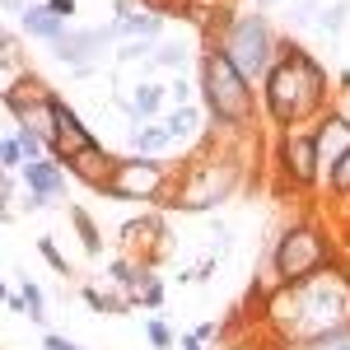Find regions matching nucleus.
Here are the masks:
<instances>
[{
	"mask_svg": "<svg viewBox=\"0 0 350 350\" xmlns=\"http://www.w3.org/2000/svg\"><path fill=\"white\" fill-rule=\"evenodd\" d=\"M24 163H28L24 145H19V135L10 131V135H5V145H0V168H5V173H24Z\"/></svg>",
	"mask_w": 350,
	"mask_h": 350,
	"instance_id": "cd10ccee",
	"label": "nucleus"
},
{
	"mask_svg": "<svg viewBox=\"0 0 350 350\" xmlns=\"http://www.w3.org/2000/svg\"><path fill=\"white\" fill-rule=\"evenodd\" d=\"M47 5H52V14H61V19H66V24H70V14H75V10H80V5H75V0H47Z\"/></svg>",
	"mask_w": 350,
	"mask_h": 350,
	"instance_id": "58836bf2",
	"label": "nucleus"
},
{
	"mask_svg": "<svg viewBox=\"0 0 350 350\" xmlns=\"http://www.w3.org/2000/svg\"><path fill=\"white\" fill-rule=\"evenodd\" d=\"M117 247L154 267L159 257H168V224H163V215L159 211H145V215L126 219V224L117 229Z\"/></svg>",
	"mask_w": 350,
	"mask_h": 350,
	"instance_id": "1a4fd4ad",
	"label": "nucleus"
},
{
	"mask_svg": "<svg viewBox=\"0 0 350 350\" xmlns=\"http://www.w3.org/2000/svg\"><path fill=\"white\" fill-rule=\"evenodd\" d=\"M108 280L122 290V295H131V304H135V295L154 280V267L140 262V257H131V252H117V257L108 262Z\"/></svg>",
	"mask_w": 350,
	"mask_h": 350,
	"instance_id": "f3484780",
	"label": "nucleus"
},
{
	"mask_svg": "<svg viewBox=\"0 0 350 350\" xmlns=\"http://www.w3.org/2000/svg\"><path fill=\"white\" fill-rule=\"evenodd\" d=\"M257 5H262V10H267V5H280V0H257Z\"/></svg>",
	"mask_w": 350,
	"mask_h": 350,
	"instance_id": "ea45409f",
	"label": "nucleus"
},
{
	"mask_svg": "<svg viewBox=\"0 0 350 350\" xmlns=\"http://www.w3.org/2000/svg\"><path fill=\"white\" fill-rule=\"evenodd\" d=\"M196 84H201V108L211 112L215 131L257 135V117H262L257 84L247 80L219 47H201L196 52Z\"/></svg>",
	"mask_w": 350,
	"mask_h": 350,
	"instance_id": "7ed1b4c3",
	"label": "nucleus"
},
{
	"mask_svg": "<svg viewBox=\"0 0 350 350\" xmlns=\"http://www.w3.org/2000/svg\"><path fill=\"white\" fill-rule=\"evenodd\" d=\"M112 168H117V154H112L103 140H94L89 150H80L75 159L66 163V173H70L75 183H84V187H94V191H103V187H108Z\"/></svg>",
	"mask_w": 350,
	"mask_h": 350,
	"instance_id": "ddd939ff",
	"label": "nucleus"
},
{
	"mask_svg": "<svg viewBox=\"0 0 350 350\" xmlns=\"http://www.w3.org/2000/svg\"><path fill=\"white\" fill-rule=\"evenodd\" d=\"M112 42H117V38H112V24H103V28H70V33L52 47V56L70 70V75H94V70L103 66V56H108Z\"/></svg>",
	"mask_w": 350,
	"mask_h": 350,
	"instance_id": "6e6552de",
	"label": "nucleus"
},
{
	"mask_svg": "<svg viewBox=\"0 0 350 350\" xmlns=\"http://www.w3.org/2000/svg\"><path fill=\"white\" fill-rule=\"evenodd\" d=\"M290 350H350V327H341V332H327V336H313V341L290 346Z\"/></svg>",
	"mask_w": 350,
	"mask_h": 350,
	"instance_id": "c756f323",
	"label": "nucleus"
},
{
	"mask_svg": "<svg viewBox=\"0 0 350 350\" xmlns=\"http://www.w3.org/2000/svg\"><path fill=\"white\" fill-rule=\"evenodd\" d=\"M224 350H280L271 336H252V341H229Z\"/></svg>",
	"mask_w": 350,
	"mask_h": 350,
	"instance_id": "c9c22d12",
	"label": "nucleus"
},
{
	"mask_svg": "<svg viewBox=\"0 0 350 350\" xmlns=\"http://www.w3.org/2000/svg\"><path fill=\"white\" fill-rule=\"evenodd\" d=\"M271 173L275 187L290 196H308L323 187V163H318V145H313V126H290V131H271Z\"/></svg>",
	"mask_w": 350,
	"mask_h": 350,
	"instance_id": "0eeeda50",
	"label": "nucleus"
},
{
	"mask_svg": "<svg viewBox=\"0 0 350 350\" xmlns=\"http://www.w3.org/2000/svg\"><path fill=\"white\" fill-rule=\"evenodd\" d=\"M211 112L201 108V103H187V108H168L163 112V126L173 135V145H206L211 140Z\"/></svg>",
	"mask_w": 350,
	"mask_h": 350,
	"instance_id": "2eb2a0df",
	"label": "nucleus"
},
{
	"mask_svg": "<svg viewBox=\"0 0 350 350\" xmlns=\"http://www.w3.org/2000/svg\"><path fill=\"white\" fill-rule=\"evenodd\" d=\"M257 103L271 131H290V126H313L336 103V89H332L327 66L308 47L280 38V56L267 70V80L257 84Z\"/></svg>",
	"mask_w": 350,
	"mask_h": 350,
	"instance_id": "f257e3e1",
	"label": "nucleus"
},
{
	"mask_svg": "<svg viewBox=\"0 0 350 350\" xmlns=\"http://www.w3.org/2000/svg\"><path fill=\"white\" fill-rule=\"evenodd\" d=\"M66 215H70V224H75L84 252H89V257H103V229L94 224V215H89L84 206H66Z\"/></svg>",
	"mask_w": 350,
	"mask_h": 350,
	"instance_id": "412c9836",
	"label": "nucleus"
},
{
	"mask_svg": "<svg viewBox=\"0 0 350 350\" xmlns=\"http://www.w3.org/2000/svg\"><path fill=\"white\" fill-rule=\"evenodd\" d=\"M0 66H5V84H14V80H24V75H28L24 52H19V38H14V33L0 38Z\"/></svg>",
	"mask_w": 350,
	"mask_h": 350,
	"instance_id": "5701e85b",
	"label": "nucleus"
},
{
	"mask_svg": "<svg viewBox=\"0 0 350 350\" xmlns=\"http://www.w3.org/2000/svg\"><path fill=\"white\" fill-rule=\"evenodd\" d=\"M196 98H201V84H191L187 75H173V80H168V103H173V108H187Z\"/></svg>",
	"mask_w": 350,
	"mask_h": 350,
	"instance_id": "c85d7f7f",
	"label": "nucleus"
},
{
	"mask_svg": "<svg viewBox=\"0 0 350 350\" xmlns=\"http://www.w3.org/2000/svg\"><path fill=\"white\" fill-rule=\"evenodd\" d=\"M154 47L159 42H150V38H140V42H117V66H135V61H154Z\"/></svg>",
	"mask_w": 350,
	"mask_h": 350,
	"instance_id": "bb28decb",
	"label": "nucleus"
},
{
	"mask_svg": "<svg viewBox=\"0 0 350 350\" xmlns=\"http://www.w3.org/2000/svg\"><path fill=\"white\" fill-rule=\"evenodd\" d=\"M19 178H24L28 196H42V201L52 206L56 196H66V178H70V173H66V163H61V159H28Z\"/></svg>",
	"mask_w": 350,
	"mask_h": 350,
	"instance_id": "4468645a",
	"label": "nucleus"
},
{
	"mask_svg": "<svg viewBox=\"0 0 350 350\" xmlns=\"http://www.w3.org/2000/svg\"><path fill=\"white\" fill-rule=\"evenodd\" d=\"M215 47L229 56L252 84H262L267 70L275 66V56H280V38H275V28H271V19L262 10H239V19L219 33Z\"/></svg>",
	"mask_w": 350,
	"mask_h": 350,
	"instance_id": "423d86ee",
	"label": "nucleus"
},
{
	"mask_svg": "<svg viewBox=\"0 0 350 350\" xmlns=\"http://www.w3.org/2000/svg\"><path fill=\"white\" fill-rule=\"evenodd\" d=\"M80 295H84V304H89L94 313H103V318H122V313H131V295H112V290H98V285H84Z\"/></svg>",
	"mask_w": 350,
	"mask_h": 350,
	"instance_id": "4be33fe9",
	"label": "nucleus"
},
{
	"mask_svg": "<svg viewBox=\"0 0 350 350\" xmlns=\"http://www.w3.org/2000/svg\"><path fill=\"white\" fill-rule=\"evenodd\" d=\"M191 61V42H183V38H163L159 47H154V70H168V75H183Z\"/></svg>",
	"mask_w": 350,
	"mask_h": 350,
	"instance_id": "aec40b11",
	"label": "nucleus"
},
{
	"mask_svg": "<svg viewBox=\"0 0 350 350\" xmlns=\"http://www.w3.org/2000/svg\"><path fill=\"white\" fill-rule=\"evenodd\" d=\"M183 159H154V154H126L117 159L103 196L108 201H135V206H168V196L178 187Z\"/></svg>",
	"mask_w": 350,
	"mask_h": 350,
	"instance_id": "39448f33",
	"label": "nucleus"
},
{
	"mask_svg": "<svg viewBox=\"0 0 350 350\" xmlns=\"http://www.w3.org/2000/svg\"><path fill=\"white\" fill-rule=\"evenodd\" d=\"M145 341H150L154 350H173V346H178V336H173V327L163 323V318H150V323H145Z\"/></svg>",
	"mask_w": 350,
	"mask_h": 350,
	"instance_id": "7c9ffc66",
	"label": "nucleus"
},
{
	"mask_svg": "<svg viewBox=\"0 0 350 350\" xmlns=\"http://www.w3.org/2000/svg\"><path fill=\"white\" fill-rule=\"evenodd\" d=\"M346 19H350V0H332V5H323V14H318V28H323L327 38H341Z\"/></svg>",
	"mask_w": 350,
	"mask_h": 350,
	"instance_id": "b1692460",
	"label": "nucleus"
},
{
	"mask_svg": "<svg viewBox=\"0 0 350 350\" xmlns=\"http://www.w3.org/2000/svg\"><path fill=\"white\" fill-rule=\"evenodd\" d=\"M24 304H28V323H47V299H42V285H33V280H24Z\"/></svg>",
	"mask_w": 350,
	"mask_h": 350,
	"instance_id": "2f4dec72",
	"label": "nucleus"
},
{
	"mask_svg": "<svg viewBox=\"0 0 350 350\" xmlns=\"http://www.w3.org/2000/svg\"><path fill=\"white\" fill-rule=\"evenodd\" d=\"M336 262H341L336 234H332L318 215H299L275 234V243H271L267 275L275 285H304V280L323 275V271L336 267Z\"/></svg>",
	"mask_w": 350,
	"mask_h": 350,
	"instance_id": "20e7f679",
	"label": "nucleus"
},
{
	"mask_svg": "<svg viewBox=\"0 0 350 350\" xmlns=\"http://www.w3.org/2000/svg\"><path fill=\"white\" fill-rule=\"evenodd\" d=\"M94 140H98V135H94L89 126H84V117H80L75 108H70V103H66L61 94H56V131H52V159L70 163L75 154H80V150H89Z\"/></svg>",
	"mask_w": 350,
	"mask_h": 350,
	"instance_id": "9b49d317",
	"label": "nucleus"
},
{
	"mask_svg": "<svg viewBox=\"0 0 350 350\" xmlns=\"http://www.w3.org/2000/svg\"><path fill=\"white\" fill-rule=\"evenodd\" d=\"M19 28H24L28 38H38V42H47V47H56L66 33H70V24L61 19V14H52V5L47 0H33L24 14H19Z\"/></svg>",
	"mask_w": 350,
	"mask_h": 350,
	"instance_id": "dca6fc26",
	"label": "nucleus"
},
{
	"mask_svg": "<svg viewBox=\"0 0 350 350\" xmlns=\"http://www.w3.org/2000/svg\"><path fill=\"white\" fill-rule=\"evenodd\" d=\"M247 145H257V135H234V131H215L211 126V140L196 145L183 159L178 187H173L163 211L201 215V211H215L219 201H229L243 187V150Z\"/></svg>",
	"mask_w": 350,
	"mask_h": 350,
	"instance_id": "f03ea898",
	"label": "nucleus"
},
{
	"mask_svg": "<svg viewBox=\"0 0 350 350\" xmlns=\"http://www.w3.org/2000/svg\"><path fill=\"white\" fill-rule=\"evenodd\" d=\"M38 252H42V262H47V267H52L56 275H61V280H70V275H75V267L66 262V252L56 247V239H52V234H42V239H38Z\"/></svg>",
	"mask_w": 350,
	"mask_h": 350,
	"instance_id": "393cba45",
	"label": "nucleus"
},
{
	"mask_svg": "<svg viewBox=\"0 0 350 350\" xmlns=\"http://www.w3.org/2000/svg\"><path fill=\"white\" fill-rule=\"evenodd\" d=\"M140 5H145V10H154V14H163V19H168V14H178V19H183L191 0H140Z\"/></svg>",
	"mask_w": 350,
	"mask_h": 350,
	"instance_id": "72a5a7b5",
	"label": "nucleus"
},
{
	"mask_svg": "<svg viewBox=\"0 0 350 350\" xmlns=\"http://www.w3.org/2000/svg\"><path fill=\"white\" fill-rule=\"evenodd\" d=\"M112 103L126 112L131 122H159V117H163V103H168V84L135 80V84H126V89L112 98Z\"/></svg>",
	"mask_w": 350,
	"mask_h": 350,
	"instance_id": "f8f14e48",
	"label": "nucleus"
},
{
	"mask_svg": "<svg viewBox=\"0 0 350 350\" xmlns=\"http://www.w3.org/2000/svg\"><path fill=\"white\" fill-rule=\"evenodd\" d=\"M42 350H84V346H75V341L61 336V332H42Z\"/></svg>",
	"mask_w": 350,
	"mask_h": 350,
	"instance_id": "f704fd0d",
	"label": "nucleus"
},
{
	"mask_svg": "<svg viewBox=\"0 0 350 350\" xmlns=\"http://www.w3.org/2000/svg\"><path fill=\"white\" fill-rule=\"evenodd\" d=\"M323 187H327V201H350V154L336 163L332 173H327Z\"/></svg>",
	"mask_w": 350,
	"mask_h": 350,
	"instance_id": "a878e982",
	"label": "nucleus"
},
{
	"mask_svg": "<svg viewBox=\"0 0 350 350\" xmlns=\"http://www.w3.org/2000/svg\"><path fill=\"white\" fill-rule=\"evenodd\" d=\"M163 14H154V10H135V14H126V19H112V38L117 42H140V38H150V42H163Z\"/></svg>",
	"mask_w": 350,
	"mask_h": 350,
	"instance_id": "a211bd4d",
	"label": "nucleus"
},
{
	"mask_svg": "<svg viewBox=\"0 0 350 350\" xmlns=\"http://www.w3.org/2000/svg\"><path fill=\"white\" fill-rule=\"evenodd\" d=\"M5 308H10V313H19V318H28V304H24V290H5Z\"/></svg>",
	"mask_w": 350,
	"mask_h": 350,
	"instance_id": "e433bc0d",
	"label": "nucleus"
},
{
	"mask_svg": "<svg viewBox=\"0 0 350 350\" xmlns=\"http://www.w3.org/2000/svg\"><path fill=\"white\" fill-rule=\"evenodd\" d=\"M346 239H350V234H346ZM346 262H350V257H346Z\"/></svg>",
	"mask_w": 350,
	"mask_h": 350,
	"instance_id": "a19ab883",
	"label": "nucleus"
},
{
	"mask_svg": "<svg viewBox=\"0 0 350 350\" xmlns=\"http://www.w3.org/2000/svg\"><path fill=\"white\" fill-rule=\"evenodd\" d=\"M206 346H211V341H201L196 332H183V336H178V350H206Z\"/></svg>",
	"mask_w": 350,
	"mask_h": 350,
	"instance_id": "4c0bfd02",
	"label": "nucleus"
},
{
	"mask_svg": "<svg viewBox=\"0 0 350 350\" xmlns=\"http://www.w3.org/2000/svg\"><path fill=\"white\" fill-rule=\"evenodd\" d=\"M126 140H131V154H154V159H163V154L173 150V135L163 126V117L159 122H131Z\"/></svg>",
	"mask_w": 350,
	"mask_h": 350,
	"instance_id": "6ab92c4d",
	"label": "nucleus"
},
{
	"mask_svg": "<svg viewBox=\"0 0 350 350\" xmlns=\"http://www.w3.org/2000/svg\"><path fill=\"white\" fill-rule=\"evenodd\" d=\"M163 299H168V285H163L159 275H154V280H150V285H145V290H140V295H135V304H140V308H150V313H154V308H163Z\"/></svg>",
	"mask_w": 350,
	"mask_h": 350,
	"instance_id": "473e14b6",
	"label": "nucleus"
},
{
	"mask_svg": "<svg viewBox=\"0 0 350 350\" xmlns=\"http://www.w3.org/2000/svg\"><path fill=\"white\" fill-rule=\"evenodd\" d=\"M313 145H318V163H323V183L327 173L350 154V117L341 108H327L318 122H313Z\"/></svg>",
	"mask_w": 350,
	"mask_h": 350,
	"instance_id": "9d476101",
	"label": "nucleus"
}]
</instances>
